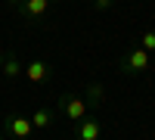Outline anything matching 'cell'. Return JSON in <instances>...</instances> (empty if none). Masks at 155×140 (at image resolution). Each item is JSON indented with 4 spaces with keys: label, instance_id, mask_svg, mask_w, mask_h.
<instances>
[{
    "label": "cell",
    "instance_id": "6da1fadb",
    "mask_svg": "<svg viewBox=\"0 0 155 140\" xmlns=\"http://www.w3.org/2000/svg\"><path fill=\"white\" fill-rule=\"evenodd\" d=\"M121 69H124V72H130V75L146 72V69H149V50H143V47L127 50V53L121 56Z\"/></svg>",
    "mask_w": 155,
    "mask_h": 140
},
{
    "label": "cell",
    "instance_id": "7a4b0ae2",
    "mask_svg": "<svg viewBox=\"0 0 155 140\" xmlns=\"http://www.w3.org/2000/svg\"><path fill=\"white\" fill-rule=\"evenodd\" d=\"M59 106H62V112H65V118H71V121L87 118V103H84L81 97H62Z\"/></svg>",
    "mask_w": 155,
    "mask_h": 140
},
{
    "label": "cell",
    "instance_id": "3957f363",
    "mask_svg": "<svg viewBox=\"0 0 155 140\" xmlns=\"http://www.w3.org/2000/svg\"><path fill=\"white\" fill-rule=\"evenodd\" d=\"M6 131L16 140H28L31 131H34V125H31V118H25V115H9L6 118Z\"/></svg>",
    "mask_w": 155,
    "mask_h": 140
},
{
    "label": "cell",
    "instance_id": "277c9868",
    "mask_svg": "<svg viewBox=\"0 0 155 140\" xmlns=\"http://www.w3.org/2000/svg\"><path fill=\"white\" fill-rule=\"evenodd\" d=\"M22 75H25L31 84H41V81H47V78H50V62L37 56V59H31L28 66H25V72H22Z\"/></svg>",
    "mask_w": 155,
    "mask_h": 140
},
{
    "label": "cell",
    "instance_id": "5b68a950",
    "mask_svg": "<svg viewBox=\"0 0 155 140\" xmlns=\"http://www.w3.org/2000/svg\"><path fill=\"white\" fill-rule=\"evenodd\" d=\"M50 3H53V0H19V12H22V16L25 19H41L44 16V12L50 9Z\"/></svg>",
    "mask_w": 155,
    "mask_h": 140
},
{
    "label": "cell",
    "instance_id": "8992f818",
    "mask_svg": "<svg viewBox=\"0 0 155 140\" xmlns=\"http://www.w3.org/2000/svg\"><path fill=\"white\" fill-rule=\"evenodd\" d=\"M102 134V125L96 118H81V125H78V140H99Z\"/></svg>",
    "mask_w": 155,
    "mask_h": 140
},
{
    "label": "cell",
    "instance_id": "52a82bcc",
    "mask_svg": "<svg viewBox=\"0 0 155 140\" xmlns=\"http://www.w3.org/2000/svg\"><path fill=\"white\" fill-rule=\"evenodd\" d=\"M0 72H3V78H9V81H12V78H19V75L25 72V66H22L16 56H6L3 62H0Z\"/></svg>",
    "mask_w": 155,
    "mask_h": 140
},
{
    "label": "cell",
    "instance_id": "ba28073f",
    "mask_svg": "<svg viewBox=\"0 0 155 140\" xmlns=\"http://www.w3.org/2000/svg\"><path fill=\"white\" fill-rule=\"evenodd\" d=\"M31 125H34V128H50V125H53V112H50V109H34V115H31Z\"/></svg>",
    "mask_w": 155,
    "mask_h": 140
},
{
    "label": "cell",
    "instance_id": "9c48e42d",
    "mask_svg": "<svg viewBox=\"0 0 155 140\" xmlns=\"http://www.w3.org/2000/svg\"><path fill=\"white\" fill-rule=\"evenodd\" d=\"M140 47H143V50H149V53L155 50V28H149V31H143V34H140Z\"/></svg>",
    "mask_w": 155,
    "mask_h": 140
},
{
    "label": "cell",
    "instance_id": "30bf717a",
    "mask_svg": "<svg viewBox=\"0 0 155 140\" xmlns=\"http://www.w3.org/2000/svg\"><path fill=\"white\" fill-rule=\"evenodd\" d=\"M87 94H90V100H93V103H102V100H106L102 84H90V87H87Z\"/></svg>",
    "mask_w": 155,
    "mask_h": 140
},
{
    "label": "cell",
    "instance_id": "8fae6325",
    "mask_svg": "<svg viewBox=\"0 0 155 140\" xmlns=\"http://www.w3.org/2000/svg\"><path fill=\"white\" fill-rule=\"evenodd\" d=\"M112 3H115V0H93V6H96L99 12H106V9H109Z\"/></svg>",
    "mask_w": 155,
    "mask_h": 140
},
{
    "label": "cell",
    "instance_id": "7c38bea8",
    "mask_svg": "<svg viewBox=\"0 0 155 140\" xmlns=\"http://www.w3.org/2000/svg\"><path fill=\"white\" fill-rule=\"evenodd\" d=\"M3 59H6V56H3V47H0V62H3Z\"/></svg>",
    "mask_w": 155,
    "mask_h": 140
},
{
    "label": "cell",
    "instance_id": "4fadbf2b",
    "mask_svg": "<svg viewBox=\"0 0 155 140\" xmlns=\"http://www.w3.org/2000/svg\"><path fill=\"white\" fill-rule=\"evenodd\" d=\"M9 3H12V6H19V0H9Z\"/></svg>",
    "mask_w": 155,
    "mask_h": 140
},
{
    "label": "cell",
    "instance_id": "5bb4252c",
    "mask_svg": "<svg viewBox=\"0 0 155 140\" xmlns=\"http://www.w3.org/2000/svg\"><path fill=\"white\" fill-rule=\"evenodd\" d=\"M53 3H56V0H53Z\"/></svg>",
    "mask_w": 155,
    "mask_h": 140
},
{
    "label": "cell",
    "instance_id": "9a60e30c",
    "mask_svg": "<svg viewBox=\"0 0 155 140\" xmlns=\"http://www.w3.org/2000/svg\"><path fill=\"white\" fill-rule=\"evenodd\" d=\"M0 140H3V137H0Z\"/></svg>",
    "mask_w": 155,
    "mask_h": 140
}]
</instances>
